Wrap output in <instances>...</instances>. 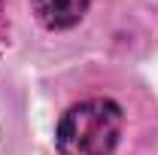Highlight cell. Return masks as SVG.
Here are the masks:
<instances>
[{
	"mask_svg": "<svg viewBox=\"0 0 158 155\" xmlns=\"http://www.w3.org/2000/svg\"><path fill=\"white\" fill-rule=\"evenodd\" d=\"M122 137V107L106 97H88L58 122V155H113Z\"/></svg>",
	"mask_w": 158,
	"mask_h": 155,
	"instance_id": "1",
	"label": "cell"
},
{
	"mask_svg": "<svg viewBox=\"0 0 158 155\" xmlns=\"http://www.w3.org/2000/svg\"><path fill=\"white\" fill-rule=\"evenodd\" d=\"M91 0H31L34 15L49 31H67L85 19Z\"/></svg>",
	"mask_w": 158,
	"mask_h": 155,
	"instance_id": "2",
	"label": "cell"
}]
</instances>
